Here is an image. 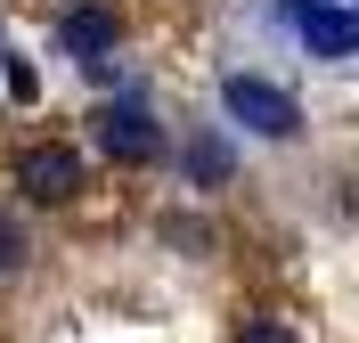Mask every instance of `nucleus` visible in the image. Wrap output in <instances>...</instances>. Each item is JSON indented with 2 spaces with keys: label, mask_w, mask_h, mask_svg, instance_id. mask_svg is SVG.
<instances>
[{
  "label": "nucleus",
  "mask_w": 359,
  "mask_h": 343,
  "mask_svg": "<svg viewBox=\"0 0 359 343\" xmlns=\"http://www.w3.org/2000/svg\"><path fill=\"white\" fill-rule=\"evenodd\" d=\"M90 139H98L114 163H156L163 156V131H156L147 107H98L90 114Z\"/></svg>",
  "instance_id": "4"
},
{
  "label": "nucleus",
  "mask_w": 359,
  "mask_h": 343,
  "mask_svg": "<svg viewBox=\"0 0 359 343\" xmlns=\"http://www.w3.org/2000/svg\"><path fill=\"white\" fill-rule=\"evenodd\" d=\"M114 41H123V17H114L107 0H74L66 17H57V49H66V58H82V66H107Z\"/></svg>",
  "instance_id": "5"
},
{
  "label": "nucleus",
  "mask_w": 359,
  "mask_h": 343,
  "mask_svg": "<svg viewBox=\"0 0 359 343\" xmlns=\"http://www.w3.org/2000/svg\"><path fill=\"white\" fill-rule=\"evenodd\" d=\"M237 343H294V327H278V319H245V327H237Z\"/></svg>",
  "instance_id": "8"
},
{
  "label": "nucleus",
  "mask_w": 359,
  "mask_h": 343,
  "mask_svg": "<svg viewBox=\"0 0 359 343\" xmlns=\"http://www.w3.org/2000/svg\"><path fill=\"white\" fill-rule=\"evenodd\" d=\"M25 253H33V229H25L17 213H0V278H17Z\"/></svg>",
  "instance_id": "7"
},
{
  "label": "nucleus",
  "mask_w": 359,
  "mask_h": 343,
  "mask_svg": "<svg viewBox=\"0 0 359 343\" xmlns=\"http://www.w3.org/2000/svg\"><path fill=\"white\" fill-rule=\"evenodd\" d=\"M229 163H237V156H229V139H221V131L188 139V180H196V188H221V180H229Z\"/></svg>",
  "instance_id": "6"
},
{
  "label": "nucleus",
  "mask_w": 359,
  "mask_h": 343,
  "mask_svg": "<svg viewBox=\"0 0 359 343\" xmlns=\"http://www.w3.org/2000/svg\"><path fill=\"white\" fill-rule=\"evenodd\" d=\"M269 17L311 66H359V0H269Z\"/></svg>",
  "instance_id": "1"
},
{
  "label": "nucleus",
  "mask_w": 359,
  "mask_h": 343,
  "mask_svg": "<svg viewBox=\"0 0 359 343\" xmlns=\"http://www.w3.org/2000/svg\"><path fill=\"white\" fill-rule=\"evenodd\" d=\"M221 114L237 123V131H253V139H302V107H294V90H278L269 74H229L221 82Z\"/></svg>",
  "instance_id": "2"
},
{
  "label": "nucleus",
  "mask_w": 359,
  "mask_h": 343,
  "mask_svg": "<svg viewBox=\"0 0 359 343\" xmlns=\"http://www.w3.org/2000/svg\"><path fill=\"white\" fill-rule=\"evenodd\" d=\"M17 188L33 196V205H74V196H82V156L57 147V139H41V147L17 156Z\"/></svg>",
  "instance_id": "3"
}]
</instances>
